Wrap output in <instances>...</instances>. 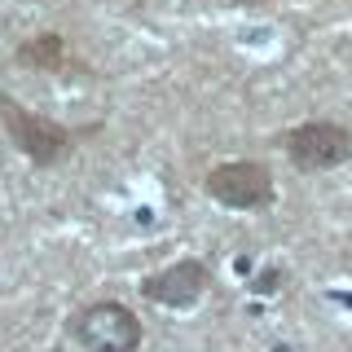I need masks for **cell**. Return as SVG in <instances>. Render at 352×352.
Listing matches in <instances>:
<instances>
[{
	"instance_id": "1",
	"label": "cell",
	"mask_w": 352,
	"mask_h": 352,
	"mask_svg": "<svg viewBox=\"0 0 352 352\" xmlns=\"http://www.w3.org/2000/svg\"><path fill=\"white\" fill-rule=\"evenodd\" d=\"M0 124H5L9 141H14V150H18L36 172L58 168L66 154L75 150V137H80L75 128H66V124H58V119L36 115L31 106H22L14 93H5V88H0Z\"/></svg>"
},
{
	"instance_id": "2",
	"label": "cell",
	"mask_w": 352,
	"mask_h": 352,
	"mask_svg": "<svg viewBox=\"0 0 352 352\" xmlns=\"http://www.w3.org/2000/svg\"><path fill=\"white\" fill-rule=\"evenodd\" d=\"M66 339L84 352H141L146 326L124 300H93L66 317Z\"/></svg>"
},
{
	"instance_id": "3",
	"label": "cell",
	"mask_w": 352,
	"mask_h": 352,
	"mask_svg": "<svg viewBox=\"0 0 352 352\" xmlns=\"http://www.w3.org/2000/svg\"><path fill=\"white\" fill-rule=\"evenodd\" d=\"M203 194L225 212H269L278 203V181L260 159H225L203 176Z\"/></svg>"
},
{
	"instance_id": "4",
	"label": "cell",
	"mask_w": 352,
	"mask_h": 352,
	"mask_svg": "<svg viewBox=\"0 0 352 352\" xmlns=\"http://www.w3.org/2000/svg\"><path fill=\"white\" fill-rule=\"evenodd\" d=\"M278 146L295 172H335L352 159V128L339 119H304L282 132Z\"/></svg>"
},
{
	"instance_id": "5",
	"label": "cell",
	"mask_w": 352,
	"mask_h": 352,
	"mask_svg": "<svg viewBox=\"0 0 352 352\" xmlns=\"http://www.w3.org/2000/svg\"><path fill=\"white\" fill-rule=\"evenodd\" d=\"M212 264L198 260V256H181L163 269H154L150 278H141V300L146 304H159V308H172V313H185V308L203 304L207 291H212Z\"/></svg>"
},
{
	"instance_id": "6",
	"label": "cell",
	"mask_w": 352,
	"mask_h": 352,
	"mask_svg": "<svg viewBox=\"0 0 352 352\" xmlns=\"http://www.w3.org/2000/svg\"><path fill=\"white\" fill-rule=\"evenodd\" d=\"M14 66L40 71V75H75V71H84V58H75L71 40L62 31H40V36H27L14 44Z\"/></svg>"
},
{
	"instance_id": "7",
	"label": "cell",
	"mask_w": 352,
	"mask_h": 352,
	"mask_svg": "<svg viewBox=\"0 0 352 352\" xmlns=\"http://www.w3.org/2000/svg\"><path fill=\"white\" fill-rule=\"evenodd\" d=\"M282 282H286V273H282V269H264L260 278L251 282V291H256V295H273V291H278Z\"/></svg>"
},
{
	"instance_id": "8",
	"label": "cell",
	"mask_w": 352,
	"mask_h": 352,
	"mask_svg": "<svg viewBox=\"0 0 352 352\" xmlns=\"http://www.w3.org/2000/svg\"><path fill=\"white\" fill-rule=\"evenodd\" d=\"M49 352H66V348H49Z\"/></svg>"
}]
</instances>
